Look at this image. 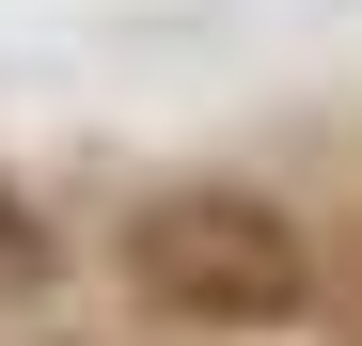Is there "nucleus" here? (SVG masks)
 <instances>
[{
	"mask_svg": "<svg viewBox=\"0 0 362 346\" xmlns=\"http://www.w3.org/2000/svg\"><path fill=\"white\" fill-rule=\"evenodd\" d=\"M127 283L158 315H189V330H284L299 283H315V252H299V220L252 205V189H173V205H142Z\"/></svg>",
	"mask_w": 362,
	"mask_h": 346,
	"instance_id": "f257e3e1",
	"label": "nucleus"
}]
</instances>
